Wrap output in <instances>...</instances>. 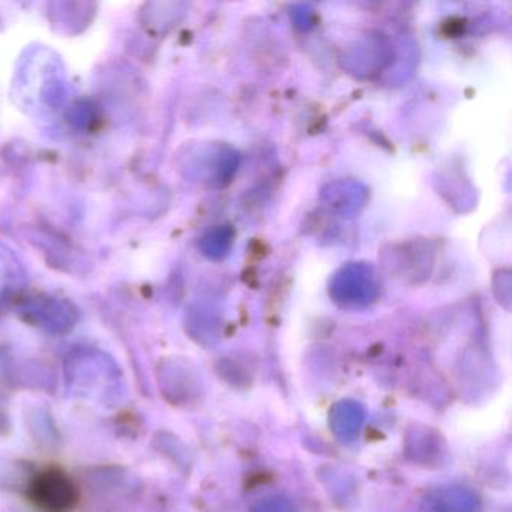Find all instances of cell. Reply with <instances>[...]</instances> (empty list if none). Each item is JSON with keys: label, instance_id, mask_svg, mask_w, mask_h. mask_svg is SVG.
I'll list each match as a JSON object with an SVG mask.
<instances>
[{"label": "cell", "instance_id": "obj_1", "mask_svg": "<svg viewBox=\"0 0 512 512\" xmlns=\"http://www.w3.org/2000/svg\"><path fill=\"white\" fill-rule=\"evenodd\" d=\"M26 500L38 512H74L82 502V490L64 467L50 464L32 476Z\"/></svg>", "mask_w": 512, "mask_h": 512}]
</instances>
